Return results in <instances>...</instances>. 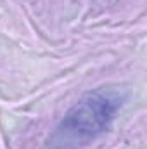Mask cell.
<instances>
[{
	"mask_svg": "<svg viewBox=\"0 0 147 149\" xmlns=\"http://www.w3.org/2000/svg\"><path fill=\"white\" fill-rule=\"evenodd\" d=\"M126 95L112 87L83 94L47 139L50 149H85L111 127Z\"/></svg>",
	"mask_w": 147,
	"mask_h": 149,
	"instance_id": "cell-1",
	"label": "cell"
}]
</instances>
